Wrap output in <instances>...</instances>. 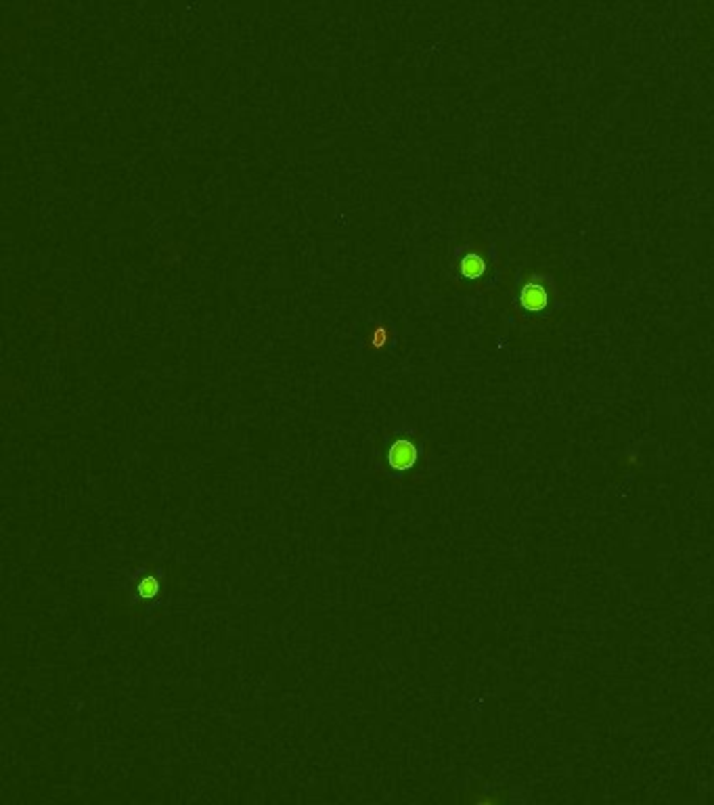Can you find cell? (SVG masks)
Returning a JSON list of instances; mask_svg holds the SVG:
<instances>
[{
  "mask_svg": "<svg viewBox=\"0 0 714 805\" xmlns=\"http://www.w3.org/2000/svg\"><path fill=\"white\" fill-rule=\"evenodd\" d=\"M425 455L421 436L411 428H398L384 436L382 451L377 453V470L390 479H405L413 474Z\"/></svg>",
  "mask_w": 714,
  "mask_h": 805,
  "instance_id": "1",
  "label": "cell"
},
{
  "mask_svg": "<svg viewBox=\"0 0 714 805\" xmlns=\"http://www.w3.org/2000/svg\"><path fill=\"white\" fill-rule=\"evenodd\" d=\"M124 602L133 613L162 606L168 592V570L160 566H139L128 572L122 586Z\"/></svg>",
  "mask_w": 714,
  "mask_h": 805,
  "instance_id": "2",
  "label": "cell"
},
{
  "mask_svg": "<svg viewBox=\"0 0 714 805\" xmlns=\"http://www.w3.org/2000/svg\"><path fill=\"white\" fill-rule=\"evenodd\" d=\"M518 302L524 313H530V315L547 313L553 304V281L541 273L528 275L526 281L520 285Z\"/></svg>",
  "mask_w": 714,
  "mask_h": 805,
  "instance_id": "3",
  "label": "cell"
},
{
  "mask_svg": "<svg viewBox=\"0 0 714 805\" xmlns=\"http://www.w3.org/2000/svg\"><path fill=\"white\" fill-rule=\"evenodd\" d=\"M486 271H488L486 258L475 250L465 252L459 260V273H461V277H465L469 281H480L486 275Z\"/></svg>",
  "mask_w": 714,
  "mask_h": 805,
  "instance_id": "4",
  "label": "cell"
},
{
  "mask_svg": "<svg viewBox=\"0 0 714 805\" xmlns=\"http://www.w3.org/2000/svg\"><path fill=\"white\" fill-rule=\"evenodd\" d=\"M388 340H390L388 329L386 327H377L373 331V335H371V347L373 349H384V347H388Z\"/></svg>",
  "mask_w": 714,
  "mask_h": 805,
  "instance_id": "5",
  "label": "cell"
}]
</instances>
